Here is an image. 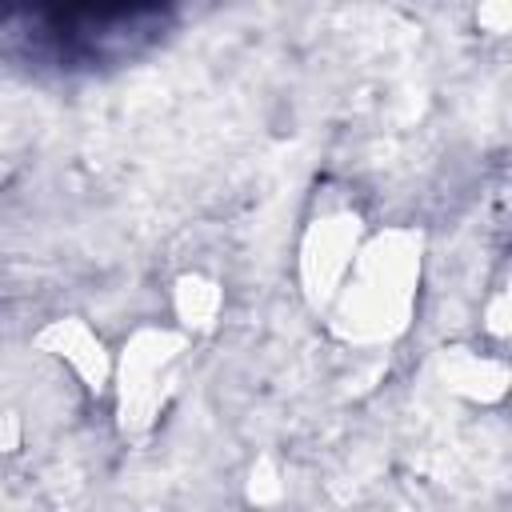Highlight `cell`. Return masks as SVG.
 Returning <instances> with one entry per match:
<instances>
[{
  "mask_svg": "<svg viewBox=\"0 0 512 512\" xmlns=\"http://www.w3.org/2000/svg\"><path fill=\"white\" fill-rule=\"evenodd\" d=\"M168 8L156 4H52V8H0V28L20 36L52 64H100L148 48L168 28Z\"/></svg>",
  "mask_w": 512,
  "mask_h": 512,
  "instance_id": "obj_1",
  "label": "cell"
}]
</instances>
